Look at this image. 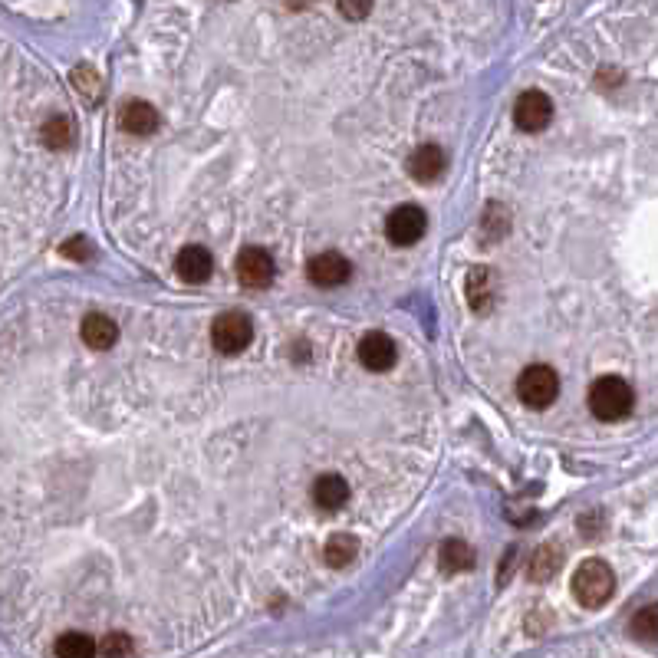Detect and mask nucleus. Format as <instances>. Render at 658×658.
Returning a JSON list of instances; mask_svg holds the SVG:
<instances>
[{
  "mask_svg": "<svg viewBox=\"0 0 658 658\" xmlns=\"http://www.w3.org/2000/svg\"><path fill=\"white\" fill-rule=\"evenodd\" d=\"M468 303L471 310L487 313L494 303V274L487 267H474L468 274Z\"/></svg>",
  "mask_w": 658,
  "mask_h": 658,
  "instance_id": "2eb2a0df",
  "label": "nucleus"
},
{
  "mask_svg": "<svg viewBox=\"0 0 658 658\" xmlns=\"http://www.w3.org/2000/svg\"><path fill=\"white\" fill-rule=\"evenodd\" d=\"M336 7H339V14L349 20H366L372 10V0H336Z\"/></svg>",
  "mask_w": 658,
  "mask_h": 658,
  "instance_id": "b1692460",
  "label": "nucleus"
},
{
  "mask_svg": "<svg viewBox=\"0 0 658 658\" xmlns=\"http://www.w3.org/2000/svg\"><path fill=\"white\" fill-rule=\"evenodd\" d=\"M632 635L645 645H655V639H658V609L655 606H645L642 612H635Z\"/></svg>",
  "mask_w": 658,
  "mask_h": 658,
  "instance_id": "412c9836",
  "label": "nucleus"
},
{
  "mask_svg": "<svg viewBox=\"0 0 658 658\" xmlns=\"http://www.w3.org/2000/svg\"><path fill=\"white\" fill-rule=\"evenodd\" d=\"M234 274L244 287L260 290V287H270V280L277 274V264L264 247H244L234 260Z\"/></svg>",
  "mask_w": 658,
  "mask_h": 658,
  "instance_id": "423d86ee",
  "label": "nucleus"
},
{
  "mask_svg": "<svg viewBox=\"0 0 658 658\" xmlns=\"http://www.w3.org/2000/svg\"><path fill=\"white\" fill-rule=\"evenodd\" d=\"M132 649L135 645H132V639L126 632H109L106 639L96 645V655H102V658H129Z\"/></svg>",
  "mask_w": 658,
  "mask_h": 658,
  "instance_id": "4be33fe9",
  "label": "nucleus"
},
{
  "mask_svg": "<svg viewBox=\"0 0 658 658\" xmlns=\"http://www.w3.org/2000/svg\"><path fill=\"white\" fill-rule=\"evenodd\" d=\"M359 362L369 372H389L399 362V346L385 333H366L359 343Z\"/></svg>",
  "mask_w": 658,
  "mask_h": 658,
  "instance_id": "6e6552de",
  "label": "nucleus"
},
{
  "mask_svg": "<svg viewBox=\"0 0 658 658\" xmlns=\"http://www.w3.org/2000/svg\"><path fill=\"white\" fill-rule=\"evenodd\" d=\"M73 83H76L79 93H86L89 99L99 96V76L89 70V66H76V70H73Z\"/></svg>",
  "mask_w": 658,
  "mask_h": 658,
  "instance_id": "5701e85b",
  "label": "nucleus"
},
{
  "mask_svg": "<svg viewBox=\"0 0 658 658\" xmlns=\"http://www.w3.org/2000/svg\"><path fill=\"white\" fill-rule=\"evenodd\" d=\"M56 658H96V642L86 632H66L56 639Z\"/></svg>",
  "mask_w": 658,
  "mask_h": 658,
  "instance_id": "6ab92c4d",
  "label": "nucleus"
},
{
  "mask_svg": "<svg viewBox=\"0 0 658 658\" xmlns=\"http://www.w3.org/2000/svg\"><path fill=\"white\" fill-rule=\"evenodd\" d=\"M306 277H310L316 287H343L349 280V260L336 251H326L306 264Z\"/></svg>",
  "mask_w": 658,
  "mask_h": 658,
  "instance_id": "1a4fd4ad",
  "label": "nucleus"
},
{
  "mask_svg": "<svg viewBox=\"0 0 658 658\" xmlns=\"http://www.w3.org/2000/svg\"><path fill=\"white\" fill-rule=\"evenodd\" d=\"M635 405V392L626 379L619 376H603L593 382L589 389V412H593L599 422H619L626 418Z\"/></svg>",
  "mask_w": 658,
  "mask_h": 658,
  "instance_id": "f03ea898",
  "label": "nucleus"
},
{
  "mask_svg": "<svg viewBox=\"0 0 658 658\" xmlns=\"http://www.w3.org/2000/svg\"><path fill=\"white\" fill-rule=\"evenodd\" d=\"M43 142L47 149H70L73 145V122L66 116H53L43 122Z\"/></svg>",
  "mask_w": 658,
  "mask_h": 658,
  "instance_id": "aec40b11",
  "label": "nucleus"
},
{
  "mask_svg": "<svg viewBox=\"0 0 658 658\" xmlns=\"http://www.w3.org/2000/svg\"><path fill=\"white\" fill-rule=\"evenodd\" d=\"M359 553V540L353 537V533H333V537L326 540V550L323 557L329 566H336V570H343V566H349L356 560Z\"/></svg>",
  "mask_w": 658,
  "mask_h": 658,
  "instance_id": "f3484780",
  "label": "nucleus"
},
{
  "mask_svg": "<svg viewBox=\"0 0 658 658\" xmlns=\"http://www.w3.org/2000/svg\"><path fill=\"white\" fill-rule=\"evenodd\" d=\"M119 126L129 135H155L158 132V112L152 102L145 99H129L119 109Z\"/></svg>",
  "mask_w": 658,
  "mask_h": 658,
  "instance_id": "9b49d317",
  "label": "nucleus"
},
{
  "mask_svg": "<svg viewBox=\"0 0 658 658\" xmlns=\"http://www.w3.org/2000/svg\"><path fill=\"white\" fill-rule=\"evenodd\" d=\"M175 270L185 283H204L214 270V257H211L208 247L188 244V247H181L178 257H175Z\"/></svg>",
  "mask_w": 658,
  "mask_h": 658,
  "instance_id": "9d476101",
  "label": "nucleus"
},
{
  "mask_svg": "<svg viewBox=\"0 0 658 658\" xmlns=\"http://www.w3.org/2000/svg\"><path fill=\"white\" fill-rule=\"evenodd\" d=\"M550 119H553V102L547 93H540V89L520 93L514 106V122L520 132H543L550 126Z\"/></svg>",
  "mask_w": 658,
  "mask_h": 658,
  "instance_id": "0eeeda50",
  "label": "nucleus"
},
{
  "mask_svg": "<svg viewBox=\"0 0 658 658\" xmlns=\"http://www.w3.org/2000/svg\"><path fill=\"white\" fill-rule=\"evenodd\" d=\"M517 395L520 402H524L527 408H537V412H543V408H550L553 402H557L560 395V376L557 369L550 366H527L524 372H520L517 379Z\"/></svg>",
  "mask_w": 658,
  "mask_h": 658,
  "instance_id": "7ed1b4c3",
  "label": "nucleus"
},
{
  "mask_svg": "<svg viewBox=\"0 0 658 658\" xmlns=\"http://www.w3.org/2000/svg\"><path fill=\"white\" fill-rule=\"evenodd\" d=\"M428 228V218L418 204H399L389 218H385V237L395 244V247H412L425 237Z\"/></svg>",
  "mask_w": 658,
  "mask_h": 658,
  "instance_id": "39448f33",
  "label": "nucleus"
},
{
  "mask_svg": "<svg viewBox=\"0 0 658 658\" xmlns=\"http://www.w3.org/2000/svg\"><path fill=\"white\" fill-rule=\"evenodd\" d=\"M60 254H63V257H73V260H86V257H93V247H89L86 237H73V241H66V244L60 247Z\"/></svg>",
  "mask_w": 658,
  "mask_h": 658,
  "instance_id": "393cba45",
  "label": "nucleus"
},
{
  "mask_svg": "<svg viewBox=\"0 0 658 658\" xmlns=\"http://www.w3.org/2000/svg\"><path fill=\"white\" fill-rule=\"evenodd\" d=\"M616 593V573L606 560H583L573 573V596L583 609L606 606Z\"/></svg>",
  "mask_w": 658,
  "mask_h": 658,
  "instance_id": "f257e3e1",
  "label": "nucleus"
},
{
  "mask_svg": "<svg viewBox=\"0 0 658 658\" xmlns=\"http://www.w3.org/2000/svg\"><path fill=\"white\" fill-rule=\"evenodd\" d=\"M445 165H448V158L438 145H422V149H415L412 158H408V175H412L418 185H431V181H438L445 175Z\"/></svg>",
  "mask_w": 658,
  "mask_h": 658,
  "instance_id": "f8f14e48",
  "label": "nucleus"
},
{
  "mask_svg": "<svg viewBox=\"0 0 658 658\" xmlns=\"http://www.w3.org/2000/svg\"><path fill=\"white\" fill-rule=\"evenodd\" d=\"M251 339H254V323L247 313L228 310V313H221L211 326V346L224 356L244 353V349L251 346Z\"/></svg>",
  "mask_w": 658,
  "mask_h": 658,
  "instance_id": "20e7f679",
  "label": "nucleus"
},
{
  "mask_svg": "<svg viewBox=\"0 0 658 658\" xmlns=\"http://www.w3.org/2000/svg\"><path fill=\"white\" fill-rule=\"evenodd\" d=\"M560 570V550L550 547V543H543V547L533 550V557L527 563V576L533 583H550L553 576Z\"/></svg>",
  "mask_w": 658,
  "mask_h": 658,
  "instance_id": "dca6fc26",
  "label": "nucleus"
},
{
  "mask_svg": "<svg viewBox=\"0 0 658 658\" xmlns=\"http://www.w3.org/2000/svg\"><path fill=\"white\" fill-rule=\"evenodd\" d=\"M313 501H316V507H323V510H339L349 501L346 478H339V474H323V478H316Z\"/></svg>",
  "mask_w": 658,
  "mask_h": 658,
  "instance_id": "4468645a",
  "label": "nucleus"
},
{
  "mask_svg": "<svg viewBox=\"0 0 658 658\" xmlns=\"http://www.w3.org/2000/svg\"><path fill=\"white\" fill-rule=\"evenodd\" d=\"M474 566V550L464 540H448L441 547V570L445 573H468Z\"/></svg>",
  "mask_w": 658,
  "mask_h": 658,
  "instance_id": "a211bd4d",
  "label": "nucleus"
},
{
  "mask_svg": "<svg viewBox=\"0 0 658 658\" xmlns=\"http://www.w3.org/2000/svg\"><path fill=\"white\" fill-rule=\"evenodd\" d=\"M83 343L89 346V349H96V353H102V349H109L112 343L119 339V326L109 320V316H102V313H89L86 320H83Z\"/></svg>",
  "mask_w": 658,
  "mask_h": 658,
  "instance_id": "ddd939ff",
  "label": "nucleus"
}]
</instances>
